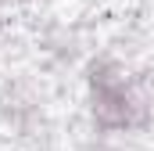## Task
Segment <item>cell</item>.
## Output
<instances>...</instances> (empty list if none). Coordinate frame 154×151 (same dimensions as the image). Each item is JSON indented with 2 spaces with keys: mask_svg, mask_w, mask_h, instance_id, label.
Listing matches in <instances>:
<instances>
[{
  "mask_svg": "<svg viewBox=\"0 0 154 151\" xmlns=\"http://www.w3.org/2000/svg\"><path fill=\"white\" fill-rule=\"evenodd\" d=\"M7 4H11V0H0V33H4V14H7Z\"/></svg>",
  "mask_w": 154,
  "mask_h": 151,
  "instance_id": "cell-3",
  "label": "cell"
},
{
  "mask_svg": "<svg viewBox=\"0 0 154 151\" xmlns=\"http://www.w3.org/2000/svg\"><path fill=\"white\" fill-rule=\"evenodd\" d=\"M90 119L100 133H136L154 122V94L118 58L100 54L86 65Z\"/></svg>",
  "mask_w": 154,
  "mask_h": 151,
  "instance_id": "cell-1",
  "label": "cell"
},
{
  "mask_svg": "<svg viewBox=\"0 0 154 151\" xmlns=\"http://www.w3.org/2000/svg\"><path fill=\"white\" fill-rule=\"evenodd\" d=\"M0 115H4V122L11 130L32 133L39 122H43V97L36 94V86L29 79H14L0 94Z\"/></svg>",
  "mask_w": 154,
  "mask_h": 151,
  "instance_id": "cell-2",
  "label": "cell"
}]
</instances>
